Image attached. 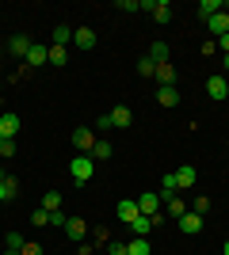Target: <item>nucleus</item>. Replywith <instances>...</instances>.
<instances>
[{"instance_id":"nucleus-32","label":"nucleus","mask_w":229,"mask_h":255,"mask_svg":"<svg viewBox=\"0 0 229 255\" xmlns=\"http://www.w3.org/2000/svg\"><path fill=\"white\" fill-rule=\"evenodd\" d=\"M0 156H4V160H11V156H15V141L0 137Z\"/></svg>"},{"instance_id":"nucleus-20","label":"nucleus","mask_w":229,"mask_h":255,"mask_svg":"<svg viewBox=\"0 0 229 255\" xmlns=\"http://www.w3.org/2000/svg\"><path fill=\"white\" fill-rule=\"evenodd\" d=\"M15 194H19V179H15V175L0 179V202H8V198H15Z\"/></svg>"},{"instance_id":"nucleus-11","label":"nucleus","mask_w":229,"mask_h":255,"mask_svg":"<svg viewBox=\"0 0 229 255\" xmlns=\"http://www.w3.org/2000/svg\"><path fill=\"white\" fill-rule=\"evenodd\" d=\"M195 179H199L195 164H180V168H176V187H180V191H191V187H195Z\"/></svg>"},{"instance_id":"nucleus-39","label":"nucleus","mask_w":229,"mask_h":255,"mask_svg":"<svg viewBox=\"0 0 229 255\" xmlns=\"http://www.w3.org/2000/svg\"><path fill=\"white\" fill-rule=\"evenodd\" d=\"M222 69H226V73H229V53H226V57H222Z\"/></svg>"},{"instance_id":"nucleus-24","label":"nucleus","mask_w":229,"mask_h":255,"mask_svg":"<svg viewBox=\"0 0 229 255\" xmlns=\"http://www.w3.org/2000/svg\"><path fill=\"white\" fill-rule=\"evenodd\" d=\"M42 210L46 213H57V210H61V191H46L42 194Z\"/></svg>"},{"instance_id":"nucleus-23","label":"nucleus","mask_w":229,"mask_h":255,"mask_svg":"<svg viewBox=\"0 0 229 255\" xmlns=\"http://www.w3.org/2000/svg\"><path fill=\"white\" fill-rule=\"evenodd\" d=\"M126 252H130V255H153L149 252V236H134L130 244H126Z\"/></svg>"},{"instance_id":"nucleus-16","label":"nucleus","mask_w":229,"mask_h":255,"mask_svg":"<svg viewBox=\"0 0 229 255\" xmlns=\"http://www.w3.org/2000/svg\"><path fill=\"white\" fill-rule=\"evenodd\" d=\"M27 50H31V38H27V34H11V38H8V53H11V57H19V61H23Z\"/></svg>"},{"instance_id":"nucleus-28","label":"nucleus","mask_w":229,"mask_h":255,"mask_svg":"<svg viewBox=\"0 0 229 255\" xmlns=\"http://www.w3.org/2000/svg\"><path fill=\"white\" fill-rule=\"evenodd\" d=\"M31 225H34V229H46V225H50V213H46L42 206H38V210L31 213Z\"/></svg>"},{"instance_id":"nucleus-38","label":"nucleus","mask_w":229,"mask_h":255,"mask_svg":"<svg viewBox=\"0 0 229 255\" xmlns=\"http://www.w3.org/2000/svg\"><path fill=\"white\" fill-rule=\"evenodd\" d=\"M214 46H222V50L229 53V34H222V38H218V42H214Z\"/></svg>"},{"instance_id":"nucleus-9","label":"nucleus","mask_w":229,"mask_h":255,"mask_svg":"<svg viewBox=\"0 0 229 255\" xmlns=\"http://www.w3.org/2000/svg\"><path fill=\"white\" fill-rule=\"evenodd\" d=\"M164 206V194H138V210L145 213V217H157Z\"/></svg>"},{"instance_id":"nucleus-13","label":"nucleus","mask_w":229,"mask_h":255,"mask_svg":"<svg viewBox=\"0 0 229 255\" xmlns=\"http://www.w3.org/2000/svg\"><path fill=\"white\" fill-rule=\"evenodd\" d=\"M161 88H176V65L172 61H161L157 65V76H153Z\"/></svg>"},{"instance_id":"nucleus-30","label":"nucleus","mask_w":229,"mask_h":255,"mask_svg":"<svg viewBox=\"0 0 229 255\" xmlns=\"http://www.w3.org/2000/svg\"><path fill=\"white\" fill-rule=\"evenodd\" d=\"M172 191H180V187H176V171H168L161 179V194H172Z\"/></svg>"},{"instance_id":"nucleus-5","label":"nucleus","mask_w":229,"mask_h":255,"mask_svg":"<svg viewBox=\"0 0 229 255\" xmlns=\"http://www.w3.org/2000/svg\"><path fill=\"white\" fill-rule=\"evenodd\" d=\"M23 129V118L15 115V111H4V115H0V137H15V133H19Z\"/></svg>"},{"instance_id":"nucleus-29","label":"nucleus","mask_w":229,"mask_h":255,"mask_svg":"<svg viewBox=\"0 0 229 255\" xmlns=\"http://www.w3.org/2000/svg\"><path fill=\"white\" fill-rule=\"evenodd\" d=\"M191 213H199V217H207V213H210V198H207V194H199V198H195Z\"/></svg>"},{"instance_id":"nucleus-40","label":"nucleus","mask_w":229,"mask_h":255,"mask_svg":"<svg viewBox=\"0 0 229 255\" xmlns=\"http://www.w3.org/2000/svg\"><path fill=\"white\" fill-rule=\"evenodd\" d=\"M4 255H19V252H15V248H8V252H4Z\"/></svg>"},{"instance_id":"nucleus-19","label":"nucleus","mask_w":229,"mask_h":255,"mask_svg":"<svg viewBox=\"0 0 229 255\" xmlns=\"http://www.w3.org/2000/svg\"><path fill=\"white\" fill-rule=\"evenodd\" d=\"M207 27H210V34H229V11H218V15H210L207 19Z\"/></svg>"},{"instance_id":"nucleus-31","label":"nucleus","mask_w":229,"mask_h":255,"mask_svg":"<svg viewBox=\"0 0 229 255\" xmlns=\"http://www.w3.org/2000/svg\"><path fill=\"white\" fill-rule=\"evenodd\" d=\"M138 73H142L145 80H149V76H157V65H153L149 57H142V61H138Z\"/></svg>"},{"instance_id":"nucleus-33","label":"nucleus","mask_w":229,"mask_h":255,"mask_svg":"<svg viewBox=\"0 0 229 255\" xmlns=\"http://www.w3.org/2000/svg\"><path fill=\"white\" fill-rule=\"evenodd\" d=\"M4 244H8V248H15V252H23V244H27V240H23L19 233H8V240H4Z\"/></svg>"},{"instance_id":"nucleus-14","label":"nucleus","mask_w":229,"mask_h":255,"mask_svg":"<svg viewBox=\"0 0 229 255\" xmlns=\"http://www.w3.org/2000/svg\"><path fill=\"white\" fill-rule=\"evenodd\" d=\"M218 11H229V0H203V4H199V19L207 23L210 15H218Z\"/></svg>"},{"instance_id":"nucleus-37","label":"nucleus","mask_w":229,"mask_h":255,"mask_svg":"<svg viewBox=\"0 0 229 255\" xmlns=\"http://www.w3.org/2000/svg\"><path fill=\"white\" fill-rule=\"evenodd\" d=\"M19 255H42V248H38V244H31V240H27V244H23V252Z\"/></svg>"},{"instance_id":"nucleus-21","label":"nucleus","mask_w":229,"mask_h":255,"mask_svg":"<svg viewBox=\"0 0 229 255\" xmlns=\"http://www.w3.org/2000/svg\"><path fill=\"white\" fill-rule=\"evenodd\" d=\"M157 103L161 107H176L180 103V92H176V88H157Z\"/></svg>"},{"instance_id":"nucleus-42","label":"nucleus","mask_w":229,"mask_h":255,"mask_svg":"<svg viewBox=\"0 0 229 255\" xmlns=\"http://www.w3.org/2000/svg\"><path fill=\"white\" fill-rule=\"evenodd\" d=\"M0 179H8V171H4V168H0Z\"/></svg>"},{"instance_id":"nucleus-2","label":"nucleus","mask_w":229,"mask_h":255,"mask_svg":"<svg viewBox=\"0 0 229 255\" xmlns=\"http://www.w3.org/2000/svg\"><path fill=\"white\" fill-rule=\"evenodd\" d=\"M130 122H134V111H130V107H115L111 115H103V118H99L96 126H99V129H111V126H115V129H126Z\"/></svg>"},{"instance_id":"nucleus-10","label":"nucleus","mask_w":229,"mask_h":255,"mask_svg":"<svg viewBox=\"0 0 229 255\" xmlns=\"http://www.w3.org/2000/svg\"><path fill=\"white\" fill-rule=\"evenodd\" d=\"M138 213H142V210H138V198H122V202L115 206V217H119V225H130Z\"/></svg>"},{"instance_id":"nucleus-6","label":"nucleus","mask_w":229,"mask_h":255,"mask_svg":"<svg viewBox=\"0 0 229 255\" xmlns=\"http://www.w3.org/2000/svg\"><path fill=\"white\" fill-rule=\"evenodd\" d=\"M96 133H92V129H88V126H80V129H73V145H76V149H80V152H84V156H92V149H96Z\"/></svg>"},{"instance_id":"nucleus-17","label":"nucleus","mask_w":229,"mask_h":255,"mask_svg":"<svg viewBox=\"0 0 229 255\" xmlns=\"http://www.w3.org/2000/svg\"><path fill=\"white\" fill-rule=\"evenodd\" d=\"M176 225H180V233L195 236L199 229H203V217H199V213H191V210H187V213H184V217H180V221H176Z\"/></svg>"},{"instance_id":"nucleus-41","label":"nucleus","mask_w":229,"mask_h":255,"mask_svg":"<svg viewBox=\"0 0 229 255\" xmlns=\"http://www.w3.org/2000/svg\"><path fill=\"white\" fill-rule=\"evenodd\" d=\"M222 255H229V240H226V248H222Z\"/></svg>"},{"instance_id":"nucleus-15","label":"nucleus","mask_w":229,"mask_h":255,"mask_svg":"<svg viewBox=\"0 0 229 255\" xmlns=\"http://www.w3.org/2000/svg\"><path fill=\"white\" fill-rule=\"evenodd\" d=\"M73 46H80V50H96V31H92V27H76V31H73Z\"/></svg>"},{"instance_id":"nucleus-34","label":"nucleus","mask_w":229,"mask_h":255,"mask_svg":"<svg viewBox=\"0 0 229 255\" xmlns=\"http://www.w3.org/2000/svg\"><path fill=\"white\" fill-rule=\"evenodd\" d=\"M107 252H111V255H130V252H126V244H122V240H111V244H107Z\"/></svg>"},{"instance_id":"nucleus-22","label":"nucleus","mask_w":229,"mask_h":255,"mask_svg":"<svg viewBox=\"0 0 229 255\" xmlns=\"http://www.w3.org/2000/svg\"><path fill=\"white\" fill-rule=\"evenodd\" d=\"M153 65H161V61H168V42H153L149 46V53H145Z\"/></svg>"},{"instance_id":"nucleus-35","label":"nucleus","mask_w":229,"mask_h":255,"mask_svg":"<svg viewBox=\"0 0 229 255\" xmlns=\"http://www.w3.org/2000/svg\"><path fill=\"white\" fill-rule=\"evenodd\" d=\"M119 11H142V0H122Z\"/></svg>"},{"instance_id":"nucleus-36","label":"nucleus","mask_w":229,"mask_h":255,"mask_svg":"<svg viewBox=\"0 0 229 255\" xmlns=\"http://www.w3.org/2000/svg\"><path fill=\"white\" fill-rule=\"evenodd\" d=\"M65 221H69V217H65L61 210H57V213H50V225H57V229H65Z\"/></svg>"},{"instance_id":"nucleus-8","label":"nucleus","mask_w":229,"mask_h":255,"mask_svg":"<svg viewBox=\"0 0 229 255\" xmlns=\"http://www.w3.org/2000/svg\"><path fill=\"white\" fill-rule=\"evenodd\" d=\"M161 213H164V217H172V221H180V217L187 213V206H184V198H180V194H164Z\"/></svg>"},{"instance_id":"nucleus-25","label":"nucleus","mask_w":229,"mask_h":255,"mask_svg":"<svg viewBox=\"0 0 229 255\" xmlns=\"http://www.w3.org/2000/svg\"><path fill=\"white\" fill-rule=\"evenodd\" d=\"M46 61L54 65V69H61V65L69 61V50H65V46H50V57H46Z\"/></svg>"},{"instance_id":"nucleus-26","label":"nucleus","mask_w":229,"mask_h":255,"mask_svg":"<svg viewBox=\"0 0 229 255\" xmlns=\"http://www.w3.org/2000/svg\"><path fill=\"white\" fill-rule=\"evenodd\" d=\"M115 156V145L111 141H96V149H92V160H111Z\"/></svg>"},{"instance_id":"nucleus-4","label":"nucleus","mask_w":229,"mask_h":255,"mask_svg":"<svg viewBox=\"0 0 229 255\" xmlns=\"http://www.w3.org/2000/svg\"><path fill=\"white\" fill-rule=\"evenodd\" d=\"M142 11H149L157 23H168V19H172V4H168V0H142Z\"/></svg>"},{"instance_id":"nucleus-27","label":"nucleus","mask_w":229,"mask_h":255,"mask_svg":"<svg viewBox=\"0 0 229 255\" xmlns=\"http://www.w3.org/2000/svg\"><path fill=\"white\" fill-rule=\"evenodd\" d=\"M65 42H73V27L57 23V27H54V46H65Z\"/></svg>"},{"instance_id":"nucleus-3","label":"nucleus","mask_w":229,"mask_h":255,"mask_svg":"<svg viewBox=\"0 0 229 255\" xmlns=\"http://www.w3.org/2000/svg\"><path fill=\"white\" fill-rule=\"evenodd\" d=\"M46 57H50V46H42V42H31L27 57H23V69H27V73H34L38 65H46Z\"/></svg>"},{"instance_id":"nucleus-7","label":"nucleus","mask_w":229,"mask_h":255,"mask_svg":"<svg viewBox=\"0 0 229 255\" xmlns=\"http://www.w3.org/2000/svg\"><path fill=\"white\" fill-rule=\"evenodd\" d=\"M207 96L210 99H214V103H222V99H229V80H226V76H210V80H207Z\"/></svg>"},{"instance_id":"nucleus-18","label":"nucleus","mask_w":229,"mask_h":255,"mask_svg":"<svg viewBox=\"0 0 229 255\" xmlns=\"http://www.w3.org/2000/svg\"><path fill=\"white\" fill-rule=\"evenodd\" d=\"M153 229H157V221H153V217H145V213H138V217L130 221V233H134V236H149Z\"/></svg>"},{"instance_id":"nucleus-1","label":"nucleus","mask_w":229,"mask_h":255,"mask_svg":"<svg viewBox=\"0 0 229 255\" xmlns=\"http://www.w3.org/2000/svg\"><path fill=\"white\" fill-rule=\"evenodd\" d=\"M69 175H73V183H76V187H84V183L92 179V175H96V160L80 152V156H76L73 164H69Z\"/></svg>"},{"instance_id":"nucleus-12","label":"nucleus","mask_w":229,"mask_h":255,"mask_svg":"<svg viewBox=\"0 0 229 255\" xmlns=\"http://www.w3.org/2000/svg\"><path fill=\"white\" fill-rule=\"evenodd\" d=\"M65 236L73 240V244H84V236H88L84 217H69V221H65Z\"/></svg>"}]
</instances>
